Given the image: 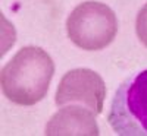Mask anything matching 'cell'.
Masks as SVG:
<instances>
[{"instance_id":"5b68a950","label":"cell","mask_w":147,"mask_h":136,"mask_svg":"<svg viewBox=\"0 0 147 136\" xmlns=\"http://www.w3.org/2000/svg\"><path fill=\"white\" fill-rule=\"evenodd\" d=\"M94 116L87 107L60 108L47 123L46 135H99Z\"/></svg>"},{"instance_id":"3957f363","label":"cell","mask_w":147,"mask_h":136,"mask_svg":"<svg viewBox=\"0 0 147 136\" xmlns=\"http://www.w3.org/2000/svg\"><path fill=\"white\" fill-rule=\"evenodd\" d=\"M66 32L77 47L97 51L115 40L118 21L115 12L100 2H84L72 10L66 21Z\"/></svg>"},{"instance_id":"8992f818","label":"cell","mask_w":147,"mask_h":136,"mask_svg":"<svg viewBox=\"0 0 147 136\" xmlns=\"http://www.w3.org/2000/svg\"><path fill=\"white\" fill-rule=\"evenodd\" d=\"M136 32L140 41L147 47V3L140 9L136 19Z\"/></svg>"},{"instance_id":"6da1fadb","label":"cell","mask_w":147,"mask_h":136,"mask_svg":"<svg viewBox=\"0 0 147 136\" xmlns=\"http://www.w3.org/2000/svg\"><path fill=\"white\" fill-rule=\"evenodd\" d=\"M55 63L43 48L28 45L2 69V91L18 105H34L47 95Z\"/></svg>"},{"instance_id":"7a4b0ae2","label":"cell","mask_w":147,"mask_h":136,"mask_svg":"<svg viewBox=\"0 0 147 136\" xmlns=\"http://www.w3.org/2000/svg\"><path fill=\"white\" fill-rule=\"evenodd\" d=\"M107 121L121 136H147V69L121 83L110 104Z\"/></svg>"},{"instance_id":"277c9868","label":"cell","mask_w":147,"mask_h":136,"mask_svg":"<svg viewBox=\"0 0 147 136\" xmlns=\"http://www.w3.org/2000/svg\"><path fill=\"white\" fill-rule=\"evenodd\" d=\"M106 97V86L102 76L91 69H74L65 73L59 82L55 103L62 107L65 104L78 103L90 108L94 114H100Z\"/></svg>"}]
</instances>
